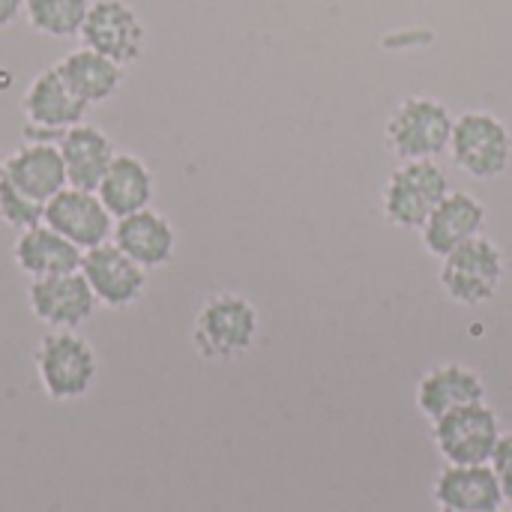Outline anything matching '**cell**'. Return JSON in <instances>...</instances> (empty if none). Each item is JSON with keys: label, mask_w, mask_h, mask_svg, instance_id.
<instances>
[{"label": "cell", "mask_w": 512, "mask_h": 512, "mask_svg": "<svg viewBox=\"0 0 512 512\" xmlns=\"http://www.w3.org/2000/svg\"><path fill=\"white\" fill-rule=\"evenodd\" d=\"M261 330V315L252 300L234 291L213 294L201 303L192 321V345L201 360L231 363L243 357Z\"/></svg>", "instance_id": "obj_1"}, {"label": "cell", "mask_w": 512, "mask_h": 512, "mask_svg": "<svg viewBox=\"0 0 512 512\" xmlns=\"http://www.w3.org/2000/svg\"><path fill=\"white\" fill-rule=\"evenodd\" d=\"M33 366L42 393L51 402L84 399L99 378V357L78 330H51L33 351Z\"/></svg>", "instance_id": "obj_2"}, {"label": "cell", "mask_w": 512, "mask_h": 512, "mask_svg": "<svg viewBox=\"0 0 512 512\" xmlns=\"http://www.w3.org/2000/svg\"><path fill=\"white\" fill-rule=\"evenodd\" d=\"M456 117L435 96H408L387 117L384 138L393 156L402 162L438 159L450 147Z\"/></svg>", "instance_id": "obj_3"}, {"label": "cell", "mask_w": 512, "mask_h": 512, "mask_svg": "<svg viewBox=\"0 0 512 512\" xmlns=\"http://www.w3.org/2000/svg\"><path fill=\"white\" fill-rule=\"evenodd\" d=\"M447 195H450V180L435 159L402 162L384 183L381 210L393 228L420 231Z\"/></svg>", "instance_id": "obj_4"}, {"label": "cell", "mask_w": 512, "mask_h": 512, "mask_svg": "<svg viewBox=\"0 0 512 512\" xmlns=\"http://www.w3.org/2000/svg\"><path fill=\"white\" fill-rule=\"evenodd\" d=\"M453 165L474 180H495L512 162L510 126L492 111H465L453 123L450 147Z\"/></svg>", "instance_id": "obj_5"}, {"label": "cell", "mask_w": 512, "mask_h": 512, "mask_svg": "<svg viewBox=\"0 0 512 512\" xmlns=\"http://www.w3.org/2000/svg\"><path fill=\"white\" fill-rule=\"evenodd\" d=\"M504 270H507V261H504L501 246L492 237L480 234L477 240L441 258L438 282L453 303L474 309V306L489 303L498 294L504 282Z\"/></svg>", "instance_id": "obj_6"}, {"label": "cell", "mask_w": 512, "mask_h": 512, "mask_svg": "<svg viewBox=\"0 0 512 512\" xmlns=\"http://www.w3.org/2000/svg\"><path fill=\"white\" fill-rule=\"evenodd\" d=\"M504 429L486 402L456 408L432 423V441L447 465H489Z\"/></svg>", "instance_id": "obj_7"}, {"label": "cell", "mask_w": 512, "mask_h": 512, "mask_svg": "<svg viewBox=\"0 0 512 512\" xmlns=\"http://www.w3.org/2000/svg\"><path fill=\"white\" fill-rule=\"evenodd\" d=\"M21 114L27 120L30 141H60V135L84 123L87 105L69 90L57 66L36 72L21 99Z\"/></svg>", "instance_id": "obj_8"}, {"label": "cell", "mask_w": 512, "mask_h": 512, "mask_svg": "<svg viewBox=\"0 0 512 512\" xmlns=\"http://www.w3.org/2000/svg\"><path fill=\"white\" fill-rule=\"evenodd\" d=\"M81 42L126 69L144 54L147 27L126 0H96L81 27Z\"/></svg>", "instance_id": "obj_9"}, {"label": "cell", "mask_w": 512, "mask_h": 512, "mask_svg": "<svg viewBox=\"0 0 512 512\" xmlns=\"http://www.w3.org/2000/svg\"><path fill=\"white\" fill-rule=\"evenodd\" d=\"M81 276L105 309H129L147 291V270L138 267L117 243H102L84 252Z\"/></svg>", "instance_id": "obj_10"}, {"label": "cell", "mask_w": 512, "mask_h": 512, "mask_svg": "<svg viewBox=\"0 0 512 512\" xmlns=\"http://www.w3.org/2000/svg\"><path fill=\"white\" fill-rule=\"evenodd\" d=\"M96 306L99 303H96L87 279L81 276V270L63 273V276H48V279H33L27 285L30 315L51 330L84 327L93 318Z\"/></svg>", "instance_id": "obj_11"}, {"label": "cell", "mask_w": 512, "mask_h": 512, "mask_svg": "<svg viewBox=\"0 0 512 512\" xmlns=\"http://www.w3.org/2000/svg\"><path fill=\"white\" fill-rule=\"evenodd\" d=\"M114 216L102 204V198L90 189L66 186L45 204V225L75 243L81 252L102 246L114 237Z\"/></svg>", "instance_id": "obj_12"}, {"label": "cell", "mask_w": 512, "mask_h": 512, "mask_svg": "<svg viewBox=\"0 0 512 512\" xmlns=\"http://www.w3.org/2000/svg\"><path fill=\"white\" fill-rule=\"evenodd\" d=\"M486 228V207L477 195L450 189V195L435 207V213L420 228V240L429 255L447 258L459 246L477 240Z\"/></svg>", "instance_id": "obj_13"}, {"label": "cell", "mask_w": 512, "mask_h": 512, "mask_svg": "<svg viewBox=\"0 0 512 512\" xmlns=\"http://www.w3.org/2000/svg\"><path fill=\"white\" fill-rule=\"evenodd\" d=\"M111 243H117L138 267H144L150 273V270L171 264V258L177 252V231L168 216H162L153 207H144V210L114 222Z\"/></svg>", "instance_id": "obj_14"}, {"label": "cell", "mask_w": 512, "mask_h": 512, "mask_svg": "<svg viewBox=\"0 0 512 512\" xmlns=\"http://www.w3.org/2000/svg\"><path fill=\"white\" fill-rule=\"evenodd\" d=\"M438 510L495 512L504 507V492L489 465H447L432 486Z\"/></svg>", "instance_id": "obj_15"}, {"label": "cell", "mask_w": 512, "mask_h": 512, "mask_svg": "<svg viewBox=\"0 0 512 512\" xmlns=\"http://www.w3.org/2000/svg\"><path fill=\"white\" fill-rule=\"evenodd\" d=\"M474 402H486V384L471 366L462 363H441L417 384V411L429 423Z\"/></svg>", "instance_id": "obj_16"}, {"label": "cell", "mask_w": 512, "mask_h": 512, "mask_svg": "<svg viewBox=\"0 0 512 512\" xmlns=\"http://www.w3.org/2000/svg\"><path fill=\"white\" fill-rule=\"evenodd\" d=\"M6 183L42 204L60 195L69 180L57 141H27L24 147H18L6 159Z\"/></svg>", "instance_id": "obj_17"}, {"label": "cell", "mask_w": 512, "mask_h": 512, "mask_svg": "<svg viewBox=\"0 0 512 512\" xmlns=\"http://www.w3.org/2000/svg\"><path fill=\"white\" fill-rule=\"evenodd\" d=\"M81 258H84V252L45 222L21 231L12 246V261L30 282L75 273V270H81Z\"/></svg>", "instance_id": "obj_18"}, {"label": "cell", "mask_w": 512, "mask_h": 512, "mask_svg": "<svg viewBox=\"0 0 512 512\" xmlns=\"http://www.w3.org/2000/svg\"><path fill=\"white\" fill-rule=\"evenodd\" d=\"M63 165H66V180L75 189H90L96 192L108 165L117 156L114 141L90 123H78L72 129H66L57 141Z\"/></svg>", "instance_id": "obj_19"}, {"label": "cell", "mask_w": 512, "mask_h": 512, "mask_svg": "<svg viewBox=\"0 0 512 512\" xmlns=\"http://www.w3.org/2000/svg\"><path fill=\"white\" fill-rule=\"evenodd\" d=\"M153 192H156L153 171L135 153H117L96 189V195L102 198V204L108 207L114 219H123L150 207Z\"/></svg>", "instance_id": "obj_20"}, {"label": "cell", "mask_w": 512, "mask_h": 512, "mask_svg": "<svg viewBox=\"0 0 512 512\" xmlns=\"http://www.w3.org/2000/svg\"><path fill=\"white\" fill-rule=\"evenodd\" d=\"M57 72L63 75V81L69 84V90L90 108V105H102L108 102L120 84H123V66L108 60L105 54L81 45L75 51H69L60 63Z\"/></svg>", "instance_id": "obj_21"}, {"label": "cell", "mask_w": 512, "mask_h": 512, "mask_svg": "<svg viewBox=\"0 0 512 512\" xmlns=\"http://www.w3.org/2000/svg\"><path fill=\"white\" fill-rule=\"evenodd\" d=\"M87 12H90V0H24L27 24L51 39L81 36Z\"/></svg>", "instance_id": "obj_22"}, {"label": "cell", "mask_w": 512, "mask_h": 512, "mask_svg": "<svg viewBox=\"0 0 512 512\" xmlns=\"http://www.w3.org/2000/svg\"><path fill=\"white\" fill-rule=\"evenodd\" d=\"M0 222L6 228H12L15 234H21L33 225L45 222V204L24 195L21 189H15L12 183L3 180V186H0Z\"/></svg>", "instance_id": "obj_23"}, {"label": "cell", "mask_w": 512, "mask_h": 512, "mask_svg": "<svg viewBox=\"0 0 512 512\" xmlns=\"http://www.w3.org/2000/svg\"><path fill=\"white\" fill-rule=\"evenodd\" d=\"M489 468L498 477V486L504 492V504L512 507V432L501 435V441H498V447H495V453L489 459Z\"/></svg>", "instance_id": "obj_24"}, {"label": "cell", "mask_w": 512, "mask_h": 512, "mask_svg": "<svg viewBox=\"0 0 512 512\" xmlns=\"http://www.w3.org/2000/svg\"><path fill=\"white\" fill-rule=\"evenodd\" d=\"M24 15V0H0V27L15 24Z\"/></svg>", "instance_id": "obj_25"}, {"label": "cell", "mask_w": 512, "mask_h": 512, "mask_svg": "<svg viewBox=\"0 0 512 512\" xmlns=\"http://www.w3.org/2000/svg\"><path fill=\"white\" fill-rule=\"evenodd\" d=\"M3 180H6V159L0 156V186H3Z\"/></svg>", "instance_id": "obj_26"}, {"label": "cell", "mask_w": 512, "mask_h": 512, "mask_svg": "<svg viewBox=\"0 0 512 512\" xmlns=\"http://www.w3.org/2000/svg\"><path fill=\"white\" fill-rule=\"evenodd\" d=\"M495 512H512V507H510V510H507V507H501V510H495Z\"/></svg>", "instance_id": "obj_27"}, {"label": "cell", "mask_w": 512, "mask_h": 512, "mask_svg": "<svg viewBox=\"0 0 512 512\" xmlns=\"http://www.w3.org/2000/svg\"><path fill=\"white\" fill-rule=\"evenodd\" d=\"M438 512H447V510H438Z\"/></svg>", "instance_id": "obj_28"}]
</instances>
